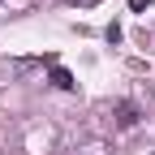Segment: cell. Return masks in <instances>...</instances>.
Returning a JSON list of instances; mask_svg holds the SVG:
<instances>
[{
  "label": "cell",
  "instance_id": "cell-3",
  "mask_svg": "<svg viewBox=\"0 0 155 155\" xmlns=\"http://www.w3.org/2000/svg\"><path fill=\"white\" fill-rule=\"evenodd\" d=\"M147 5H151V0H129V9H134V13H142Z\"/></svg>",
  "mask_w": 155,
  "mask_h": 155
},
{
  "label": "cell",
  "instance_id": "cell-2",
  "mask_svg": "<svg viewBox=\"0 0 155 155\" xmlns=\"http://www.w3.org/2000/svg\"><path fill=\"white\" fill-rule=\"evenodd\" d=\"M48 82H52L56 91H78V82H73V73H69L65 65H52V73H48Z\"/></svg>",
  "mask_w": 155,
  "mask_h": 155
},
{
  "label": "cell",
  "instance_id": "cell-4",
  "mask_svg": "<svg viewBox=\"0 0 155 155\" xmlns=\"http://www.w3.org/2000/svg\"><path fill=\"white\" fill-rule=\"evenodd\" d=\"M69 5H95V0H69Z\"/></svg>",
  "mask_w": 155,
  "mask_h": 155
},
{
  "label": "cell",
  "instance_id": "cell-1",
  "mask_svg": "<svg viewBox=\"0 0 155 155\" xmlns=\"http://www.w3.org/2000/svg\"><path fill=\"white\" fill-rule=\"evenodd\" d=\"M112 116H116V129H134V125L142 121V108L134 104V99H121V104L112 108Z\"/></svg>",
  "mask_w": 155,
  "mask_h": 155
}]
</instances>
